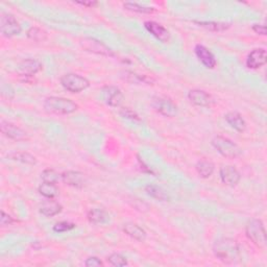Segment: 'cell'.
<instances>
[{"label": "cell", "instance_id": "17", "mask_svg": "<svg viewBox=\"0 0 267 267\" xmlns=\"http://www.w3.org/2000/svg\"><path fill=\"white\" fill-rule=\"evenodd\" d=\"M62 176V181L68 185L74 188H77V189H81L85 186V176L82 172L74 171V170H68L65 171L61 174Z\"/></svg>", "mask_w": 267, "mask_h": 267}, {"label": "cell", "instance_id": "22", "mask_svg": "<svg viewBox=\"0 0 267 267\" xmlns=\"http://www.w3.org/2000/svg\"><path fill=\"white\" fill-rule=\"evenodd\" d=\"M108 218H110V216L103 209H93L88 213V220L94 224L105 223Z\"/></svg>", "mask_w": 267, "mask_h": 267}, {"label": "cell", "instance_id": "10", "mask_svg": "<svg viewBox=\"0 0 267 267\" xmlns=\"http://www.w3.org/2000/svg\"><path fill=\"white\" fill-rule=\"evenodd\" d=\"M42 64L36 58H25L17 66V73L20 76L29 77L42 70Z\"/></svg>", "mask_w": 267, "mask_h": 267}, {"label": "cell", "instance_id": "4", "mask_svg": "<svg viewBox=\"0 0 267 267\" xmlns=\"http://www.w3.org/2000/svg\"><path fill=\"white\" fill-rule=\"evenodd\" d=\"M212 145L215 150L226 159H236L241 155V148L229 138L216 136L213 138Z\"/></svg>", "mask_w": 267, "mask_h": 267}, {"label": "cell", "instance_id": "26", "mask_svg": "<svg viewBox=\"0 0 267 267\" xmlns=\"http://www.w3.org/2000/svg\"><path fill=\"white\" fill-rule=\"evenodd\" d=\"M39 192H40L41 195L46 197V199H54L58 194V188L56 184L43 182V184H41L40 187H39Z\"/></svg>", "mask_w": 267, "mask_h": 267}, {"label": "cell", "instance_id": "29", "mask_svg": "<svg viewBox=\"0 0 267 267\" xmlns=\"http://www.w3.org/2000/svg\"><path fill=\"white\" fill-rule=\"evenodd\" d=\"M62 179L61 174H58L55 170L53 169H45L42 172V180L45 183H52V184H56L58 180Z\"/></svg>", "mask_w": 267, "mask_h": 267}, {"label": "cell", "instance_id": "24", "mask_svg": "<svg viewBox=\"0 0 267 267\" xmlns=\"http://www.w3.org/2000/svg\"><path fill=\"white\" fill-rule=\"evenodd\" d=\"M7 157L11 160L21 162V163H24V164H27V165H36L37 164L36 158L33 155L28 154V153L15 152V153L9 154Z\"/></svg>", "mask_w": 267, "mask_h": 267}, {"label": "cell", "instance_id": "31", "mask_svg": "<svg viewBox=\"0 0 267 267\" xmlns=\"http://www.w3.org/2000/svg\"><path fill=\"white\" fill-rule=\"evenodd\" d=\"M75 227V224L72 222H68V221H61L54 224L53 226V231L55 233H65L68 231H71Z\"/></svg>", "mask_w": 267, "mask_h": 267}, {"label": "cell", "instance_id": "18", "mask_svg": "<svg viewBox=\"0 0 267 267\" xmlns=\"http://www.w3.org/2000/svg\"><path fill=\"white\" fill-rule=\"evenodd\" d=\"M224 118L225 121L229 123L235 131L243 133L246 130V122L243 119L241 114H239L238 112H229L227 114H225Z\"/></svg>", "mask_w": 267, "mask_h": 267}, {"label": "cell", "instance_id": "27", "mask_svg": "<svg viewBox=\"0 0 267 267\" xmlns=\"http://www.w3.org/2000/svg\"><path fill=\"white\" fill-rule=\"evenodd\" d=\"M27 38L31 39L34 42H44L47 39V34L43 29L33 26L27 31L26 33Z\"/></svg>", "mask_w": 267, "mask_h": 267}, {"label": "cell", "instance_id": "25", "mask_svg": "<svg viewBox=\"0 0 267 267\" xmlns=\"http://www.w3.org/2000/svg\"><path fill=\"white\" fill-rule=\"evenodd\" d=\"M194 22L206 29H209L211 32H224L231 26L230 23L224 22H214V21H194Z\"/></svg>", "mask_w": 267, "mask_h": 267}, {"label": "cell", "instance_id": "32", "mask_svg": "<svg viewBox=\"0 0 267 267\" xmlns=\"http://www.w3.org/2000/svg\"><path fill=\"white\" fill-rule=\"evenodd\" d=\"M123 77H124V80H126L127 82L134 83V84H140V83H146L147 82L145 76L138 75V74L133 73V72H124Z\"/></svg>", "mask_w": 267, "mask_h": 267}, {"label": "cell", "instance_id": "3", "mask_svg": "<svg viewBox=\"0 0 267 267\" xmlns=\"http://www.w3.org/2000/svg\"><path fill=\"white\" fill-rule=\"evenodd\" d=\"M245 234L256 246L259 249H265L267 244L266 231L263 222L260 219L254 218L247 222L245 226Z\"/></svg>", "mask_w": 267, "mask_h": 267}, {"label": "cell", "instance_id": "12", "mask_svg": "<svg viewBox=\"0 0 267 267\" xmlns=\"http://www.w3.org/2000/svg\"><path fill=\"white\" fill-rule=\"evenodd\" d=\"M219 175L221 182L226 185L234 187L240 182L241 175L240 172L237 170V168L234 166H222L219 170Z\"/></svg>", "mask_w": 267, "mask_h": 267}, {"label": "cell", "instance_id": "1", "mask_svg": "<svg viewBox=\"0 0 267 267\" xmlns=\"http://www.w3.org/2000/svg\"><path fill=\"white\" fill-rule=\"evenodd\" d=\"M213 254L224 264H236L240 260L239 245L232 238L217 239L213 245Z\"/></svg>", "mask_w": 267, "mask_h": 267}, {"label": "cell", "instance_id": "5", "mask_svg": "<svg viewBox=\"0 0 267 267\" xmlns=\"http://www.w3.org/2000/svg\"><path fill=\"white\" fill-rule=\"evenodd\" d=\"M61 85L67 91L71 93H80L90 86V82L85 76L76 73H67L61 77Z\"/></svg>", "mask_w": 267, "mask_h": 267}, {"label": "cell", "instance_id": "14", "mask_svg": "<svg viewBox=\"0 0 267 267\" xmlns=\"http://www.w3.org/2000/svg\"><path fill=\"white\" fill-rule=\"evenodd\" d=\"M188 98L191 104L197 107H210L213 104V98L212 96L207 93L204 90H199V89H195V90H191L188 93Z\"/></svg>", "mask_w": 267, "mask_h": 267}, {"label": "cell", "instance_id": "30", "mask_svg": "<svg viewBox=\"0 0 267 267\" xmlns=\"http://www.w3.org/2000/svg\"><path fill=\"white\" fill-rule=\"evenodd\" d=\"M107 261L110 264H112L113 266H118V267H121V266H125L127 265V260L126 258H124V257L120 254H112L107 257Z\"/></svg>", "mask_w": 267, "mask_h": 267}, {"label": "cell", "instance_id": "20", "mask_svg": "<svg viewBox=\"0 0 267 267\" xmlns=\"http://www.w3.org/2000/svg\"><path fill=\"white\" fill-rule=\"evenodd\" d=\"M63 207L53 199H48L40 207V213L46 217H53L62 212Z\"/></svg>", "mask_w": 267, "mask_h": 267}, {"label": "cell", "instance_id": "19", "mask_svg": "<svg viewBox=\"0 0 267 267\" xmlns=\"http://www.w3.org/2000/svg\"><path fill=\"white\" fill-rule=\"evenodd\" d=\"M123 232L132 237L133 239L139 241V242H144L146 239V232L142 229L141 226L134 222H127L123 225Z\"/></svg>", "mask_w": 267, "mask_h": 267}, {"label": "cell", "instance_id": "11", "mask_svg": "<svg viewBox=\"0 0 267 267\" xmlns=\"http://www.w3.org/2000/svg\"><path fill=\"white\" fill-rule=\"evenodd\" d=\"M144 27L146 31L152 34L156 39H158L162 43H168L170 40V34L168 29L163 25L157 23L155 21H146L144 23Z\"/></svg>", "mask_w": 267, "mask_h": 267}, {"label": "cell", "instance_id": "35", "mask_svg": "<svg viewBox=\"0 0 267 267\" xmlns=\"http://www.w3.org/2000/svg\"><path fill=\"white\" fill-rule=\"evenodd\" d=\"M121 114L126 118H130V119H132V120H139V117H138V115L135 112H133L132 110H130L128 107H124L123 110L121 111Z\"/></svg>", "mask_w": 267, "mask_h": 267}, {"label": "cell", "instance_id": "33", "mask_svg": "<svg viewBox=\"0 0 267 267\" xmlns=\"http://www.w3.org/2000/svg\"><path fill=\"white\" fill-rule=\"evenodd\" d=\"M85 265L88 267H98L103 266L104 263L101 259H98L97 257H89V258L85 261Z\"/></svg>", "mask_w": 267, "mask_h": 267}, {"label": "cell", "instance_id": "37", "mask_svg": "<svg viewBox=\"0 0 267 267\" xmlns=\"http://www.w3.org/2000/svg\"><path fill=\"white\" fill-rule=\"evenodd\" d=\"M76 3L84 5V6H89V7H93V6H96L98 4V2H96V1H77Z\"/></svg>", "mask_w": 267, "mask_h": 267}, {"label": "cell", "instance_id": "7", "mask_svg": "<svg viewBox=\"0 0 267 267\" xmlns=\"http://www.w3.org/2000/svg\"><path fill=\"white\" fill-rule=\"evenodd\" d=\"M152 106L158 113H160L161 115L168 118H173L177 115V113H179L176 105L167 97L163 96L154 97Z\"/></svg>", "mask_w": 267, "mask_h": 267}, {"label": "cell", "instance_id": "15", "mask_svg": "<svg viewBox=\"0 0 267 267\" xmlns=\"http://www.w3.org/2000/svg\"><path fill=\"white\" fill-rule=\"evenodd\" d=\"M104 96L105 100L107 101V104L111 107H120L123 102V94L120 91V89L114 86H108L104 88Z\"/></svg>", "mask_w": 267, "mask_h": 267}, {"label": "cell", "instance_id": "28", "mask_svg": "<svg viewBox=\"0 0 267 267\" xmlns=\"http://www.w3.org/2000/svg\"><path fill=\"white\" fill-rule=\"evenodd\" d=\"M124 8L128 9V11H132L135 13H139V14H152L155 12L154 7L150 6H144L141 4H138L136 2H125L123 4Z\"/></svg>", "mask_w": 267, "mask_h": 267}, {"label": "cell", "instance_id": "36", "mask_svg": "<svg viewBox=\"0 0 267 267\" xmlns=\"http://www.w3.org/2000/svg\"><path fill=\"white\" fill-rule=\"evenodd\" d=\"M253 31L261 36H265L266 35V26L264 24H254L253 26Z\"/></svg>", "mask_w": 267, "mask_h": 267}, {"label": "cell", "instance_id": "8", "mask_svg": "<svg viewBox=\"0 0 267 267\" xmlns=\"http://www.w3.org/2000/svg\"><path fill=\"white\" fill-rule=\"evenodd\" d=\"M81 45L86 52L93 53L96 54H102L106 56H113L114 53L106 44L96 40L94 38H84L81 40Z\"/></svg>", "mask_w": 267, "mask_h": 267}, {"label": "cell", "instance_id": "34", "mask_svg": "<svg viewBox=\"0 0 267 267\" xmlns=\"http://www.w3.org/2000/svg\"><path fill=\"white\" fill-rule=\"evenodd\" d=\"M14 222V219L8 214H6L4 211H1V216H0V224L2 226H6L12 224Z\"/></svg>", "mask_w": 267, "mask_h": 267}, {"label": "cell", "instance_id": "21", "mask_svg": "<svg viewBox=\"0 0 267 267\" xmlns=\"http://www.w3.org/2000/svg\"><path fill=\"white\" fill-rule=\"evenodd\" d=\"M195 169H196L197 174H199L201 177H203V179H208V177H210L213 174L215 170V166L211 161L202 159L196 163Z\"/></svg>", "mask_w": 267, "mask_h": 267}, {"label": "cell", "instance_id": "16", "mask_svg": "<svg viewBox=\"0 0 267 267\" xmlns=\"http://www.w3.org/2000/svg\"><path fill=\"white\" fill-rule=\"evenodd\" d=\"M194 52L197 58H199L206 68L213 69L216 66V58L214 54L210 52V49H208L206 46L201 44L196 45Z\"/></svg>", "mask_w": 267, "mask_h": 267}, {"label": "cell", "instance_id": "2", "mask_svg": "<svg viewBox=\"0 0 267 267\" xmlns=\"http://www.w3.org/2000/svg\"><path fill=\"white\" fill-rule=\"evenodd\" d=\"M44 108L52 114L56 115H68L77 111L78 106L71 100L64 97L51 96L45 100Z\"/></svg>", "mask_w": 267, "mask_h": 267}, {"label": "cell", "instance_id": "13", "mask_svg": "<svg viewBox=\"0 0 267 267\" xmlns=\"http://www.w3.org/2000/svg\"><path fill=\"white\" fill-rule=\"evenodd\" d=\"M267 62V53L263 48L254 49L246 57V66L250 69H259Z\"/></svg>", "mask_w": 267, "mask_h": 267}, {"label": "cell", "instance_id": "6", "mask_svg": "<svg viewBox=\"0 0 267 267\" xmlns=\"http://www.w3.org/2000/svg\"><path fill=\"white\" fill-rule=\"evenodd\" d=\"M21 25L17 19L8 13H1L0 16V32L7 38L18 36L21 33Z\"/></svg>", "mask_w": 267, "mask_h": 267}, {"label": "cell", "instance_id": "23", "mask_svg": "<svg viewBox=\"0 0 267 267\" xmlns=\"http://www.w3.org/2000/svg\"><path fill=\"white\" fill-rule=\"evenodd\" d=\"M145 191L148 195L152 196L153 199L157 201L167 202L168 200H169V196H168V194L162 189L161 187H158L155 185H148L145 188Z\"/></svg>", "mask_w": 267, "mask_h": 267}, {"label": "cell", "instance_id": "9", "mask_svg": "<svg viewBox=\"0 0 267 267\" xmlns=\"http://www.w3.org/2000/svg\"><path fill=\"white\" fill-rule=\"evenodd\" d=\"M0 131L5 137L15 141H23L28 139L26 132H24L21 127L5 120H1V122H0Z\"/></svg>", "mask_w": 267, "mask_h": 267}]
</instances>
